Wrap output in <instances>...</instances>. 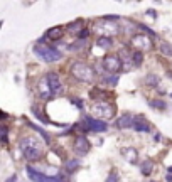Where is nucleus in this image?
I'll return each instance as SVG.
<instances>
[{"mask_svg": "<svg viewBox=\"0 0 172 182\" xmlns=\"http://www.w3.org/2000/svg\"><path fill=\"white\" fill-rule=\"evenodd\" d=\"M19 147L27 160H37L41 157V153H42V147H41V144H39V140L36 137H24L20 140Z\"/></svg>", "mask_w": 172, "mask_h": 182, "instance_id": "1", "label": "nucleus"}, {"mask_svg": "<svg viewBox=\"0 0 172 182\" xmlns=\"http://www.w3.org/2000/svg\"><path fill=\"white\" fill-rule=\"evenodd\" d=\"M71 74L76 78V79L83 81V83H91L96 76L95 69L91 66H88L86 62H81V61L73 62V66H71Z\"/></svg>", "mask_w": 172, "mask_h": 182, "instance_id": "2", "label": "nucleus"}, {"mask_svg": "<svg viewBox=\"0 0 172 182\" xmlns=\"http://www.w3.org/2000/svg\"><path fill=\"white\" fill-rule=\"evenodd\" d=\"M34 54H36L39 59H42L44 62H54V61L63 59V52H61V51H57L56 47L42 46V44H37V46L34 47Z\"/></svg>", "mask_w": 172, "mask_h": 182, "instance_id": "3", "label": "nucleus"}, {"mask_svg": "<svg viewBox=\"0 0 172 182\" xmlns=\"http://www.w3.org/2000/svg\"><path fill=\"white\" fill-rule=\"evenodd\" d=\"M83 126H85V132H96V133H103V132L108 130V123L106 122L96 120L93 116H85Z\"/></svg>", "mask_w": 172, "mask_h": 182, "instance_id": "4", "label": "nucleus"}, {"mask_svg": "<svg viewBox=\"0 0 172 182\" xmlns=\"http://www.w3.org/2000/svg\"><path fill=\"white\" fill-rule=\"evenodd\" d=\"M95 30L100 34V37H110V36L118 34L120 27L116 22H98L95 25Z\"/></svg>", "mask_w": 172, "mask_h": 182, "instance_id": "5", "label": "nucleus"}, {"mask_svg": "<svg viewBox=\"0 0 172 182\" xmlns=\"http://www.w3.org/2000/svg\"><path fill=\"white\" fill-rule=\"evenodd\" d=\"M93 115L101 116V118H111L115 115V106H111L106 101H98L93 105Z\"/></svg>", "mask_w": 172, "mask_h": 182, "instance_id": "6", "label": "nucleus"}, {"mask_svg": "<svg viewBox=\"0 0 172 182\" xmlns=\"http://www.w3.org/2000/svg\"><path fill=\"white\" fill-rule=\"evenodd\" d=\"M25 172H27V175L32 179L34 182H63V179L61 177H47V175H44V174L37 172L36 169H32L30 165H27L25 167Z\"/></svg>", "mask_w": 172, "mask_h": 182, "instance_id": "7", "label": "nucleus"}, {"mask_svg": "<svg viewBox=\"0 0 172 182\" xmlns=\"http://www.w3.org/2000/svg\"><path fill=\"white\" fill-rule=\"evenodd\" d=\"M132 46H133L135 51H150L152 49V41H150V37L149 36H133L132 37Z\"/></svg>", "mask_w": 172, "mask_h": 182, "instance_id": "8", "label": "nucleus"}, {"mask_svg": "<svg viewBox=\"0 0 172 182\" xmlns=\"http://www.w3.org/2000/svg\"><path fill=\"white\" fill-rule=\"evenodd\" d=\"M103 66L108 73H118L122 69V61L116 54H110V56L103 58Z\"/></svg>", "mask_w": 172, "mask_h": 182, "instance_id": "9", "label": "nucleus"}, {"mask_svg": "<svg viewBox=\"0 0 172 182\" xmlns=\"http://www.w3.org/2000/svg\"><path fill=\"white\" fill-rule=\"evenodd\" d=\"M49 83V88H51V91H52V96H59L63 93V84H61V81H59V76H57L56 73H49L47 76H46Z\"/></svg>", "mask_w": 172, "mask_h": 182, "instance_id": "10", "label": "nucleus"}, {"mask_svg": "<svg viewBox=\"0 0 172 182\" xmlns=\"http://www.w3.org/2000/svg\"><path fill=\"white\" fill-rule=\"evenodd\" d=\"M89 148H91V145H89L86 137H78L76 140H74V152L78 155H86V153L89 152Z\"/></svg>", "mask_w": 172, "mask_h": 182, "instance_id": "11", "label": "nucleus"}, {"mask_svg": "<svg viewBox=\"0 0 172 182\" xmlns=\"http://www.w3.org/2000/svg\"><path fill=\"white\" fill-rule=\"evenodd\" d=\"M133 122H135V118L127 113V115H122L115 122V126L116 128H130V126H133Z\"/></svg>", "mask_w": 172, "mask_h": 182, "instance_id": "12", "label": "nucleus"}, {"mask_svg": "<svg viewBox=\"0 0 172 182\" xmlns=\"http://www.w3.org/2000/svg\"><path fill=\"white\" fill-rule=\"evenodd\" d=\"M122 157H125L127 162L135 163L137 159H138V152L135 150L133 147H125V148H122Z\"/></svg>", "mask_w": 172, "mask_h": 182, "instance_id": "13", "label": "nucleus"}, {"mask_svg": "<svg viewBox=\"0 0 172 182\" xmlns=\"http://www.w3.org/2000/svg\"><path fill=\"white\" fill-rule=\"evenodd\" d=\"M64 34V29L61 25H56V27H51V29L46 32V39H51V41H59Z\"/></svg>", "mask_w": 172, "mask_h": 182, "instance_id": "14", "label": "nucleus"}, {"mask_svg": "<svg viewBox=\"0 0 172 182\" xmlns=\"http://www.w3.org/2000/svg\"><path fill=\"white\" fill-rule=\"evenodd\" d=\"M132 128H133L135 132H150V125L147 123L142 116H137V118H135Z\"/></svg>", "mask_w": 172, "mask_h": 182, "instance_id": "15", "label": "nucleus"}, {"mask_svg": "<svg viewBox=\"0 0 172 182\" xmlns=\"http://www.w3.org/2000/svg\"><path fill=\"white\" fill-rule=\"evenodd\" d=\"M39 95H41V98H51V96H52V91H51V88H49V83H47L46 78L39 83Z\"/></svg>", "mask_w": 172, "mask_h": 182, "instance_id": "16", "label": "nucleus"}, {"mask_svg": "<svg viewBox=\"0 0 172 182\" xmlns=\"http://www.w3.org/2000/svg\"><path fill=\"white\" fill-rule=\"evenodd\" d=\"M79 167H81V162H79L78 159H71V160H67V162L64 163V169H66V172H69V174L76 172Z\"/></svg>", "mask_w": 172, "mask_h": 182, "instance_id": "17", "label": "nucleus"}, {"mask_svg": "<svg viewBox=\"0 0 172 182\" xmlns=\"http://www.w3.org/2000/svg\"><path fill=\"white\" fill-rule=\"evenodd\" d=\"M85 27V20H76V22H73V24H69L66 29H67V32H71V34H79L81 32V29Z\"/></svg>", "mask_w": 172, "mask_h": 182, "instance_id": "18", "label": "nucleus"}, {"mask_svg": "<svg viewBox=\"0 0 172 182\" xmlns=\"http://www.w3.org/2000/svg\"><path fill=\"white\" fill-rule=\"evenodd\" d=\"M159 51L162 56H167V58H172V44L167 42V41H162L160 46H159Z\"/></svg>", "mask_w": 172, "mask_h": 182, "instance_id": "19", "label": "nucleus"}, {"mask_svg": "<svg viewBox=\"0 0 172 182\" xmlns=\"http://www.w3.org/2000/svg\"><path fill=\"white\" fill-rule=\"evenodd\" d=\"M111 37H98L96 39V46L101 49H110L111 47Z\"/></svg>", "mask_w": 172, "mask_h": 182, "instance_id": "20", "label": "nucleus"}, {"mask_svg": "<svg viewBox=\"0 0 172 182\" xmlns=\"http://www.w3.org/2000/svg\"><path fill=\"white\" fill-rule=\"evenodd\" d=\"M132 61H133V66H142L143 62V52L142 51H133L132 52Z\"/></svg>", "mask_w": 172, "mask_h": 182, "instance_id": "21", "label": "nucleus"}, {"mask_svg": "<svg viewBox=\"0 0 172 182\" xmlns=\"http://www.w3.org/2000/svg\"><path fill=\"white\" fill-rule=\"evenodd\" d=\"M152 169H153V162H152V160H143L142 165H140V170H142L143 175H149V174L152 172Z\"/></svg>", "mask_w": 172, "mask_h": 182, "instance_id": "22", "label": "nucleus"}, {"mask_svg": "<svg viewBox=\"0 0 172 182\" xmlns=\"http://www.w3.org/2000/svg\"><path fill=\"white\" fill-rule=\"evenodd\" d=\"M86 46V41H81V39H76L74 42H71L67 47H69V51H79V49H83Z\"/></svg>", "mask_w": 172, "mask_h": 182, "instance_id": "23", "label": "nucleus"}, {"mask_svg": "<svg viewBox=\"0 0 172 182\" xmlns=\"http://www.w3.org/2000/svg\"><path fill=\"white\" fill-rule=\"evenodd\" d=\"M149 105L152 106V108H155V110H165V108H167V105H165L164 101H160V100H150Z\"/></svg>", "mask_w": 172, "mask_h": 182, "instance_id": "24", "label": "nucleus"}, {"mask_svg": "<svg viewBox=\"0 0 172 182\" xmlns=\"http://www.w3.org/2000/svg\"><path fill=\"white\" fill-rule=\"evenodd\" d=\"M101 79H103L105 84H110V86H115V84L118 83V76H108V74H106V76H103Z\"/></svg>", "mask_w": 172, "mask_h": 182, "instance_id": "25", "label": "nucleus"}, {"mask_svg": "<svg viewBox=\"0 0 172 182\" xmlns=\"http://www.w3.org/2000/svg\"><path fill=\"white\" fill-rule=\"evenodd\" d=\"M145 83H147L149 86H157V84H159V76H155V74H149V76L145 78Z\"/></svg>", "mask_w": 172, "mask_h": 182, "instance_id": "26", "label": "nucleus"}, {"mask_svg": "<svg viewBox=\"0 0 172 182\" xmlns=\"http://www.w3.org/2000/svg\"><path fill=\"white\" fill-rule=\"evenodd\" d=\"M105 182H120V175L116 170H111V172L108 174V177H106Z\"/></svg>", "mask_w": 172, "mask_h": 182, "instance_id": "27", "label": "nucleus"}, {"mask_svg": "<svg viewBox=\"0 0 172 182\" xmlns=\"http://www.w3.org/2000/svg\"><path fill=\"white\" fill-rule=\"evenodd\" d=\"M29 125H30V126H32V128H34V130H37L39 133L42 135V138H44V140H46V142H47V144H49V142H51V137H49V135L46 133V132H44V130H42V128H41V126H36V125H32V123H29Z\"/></svg>", "mask_w": 172, "mask_h": 182, "instance_id": "28", "label": "nucleus"}, {"mask_svg": "<svg viewBox=\"0 0 172 182\" xmlns=\"http://www.w3.org/2000/svg\"><path fill=\"white\" fill-rule=\"evenodd\" d=\"M88 36H89V30L88 29H83L79 34H78V39H81V41H86L88 39Z\"/></svg>", "mask_w": 172, "mask_h": 182, "instance_id": "29", "label": "nucleus"}, {"mask_svg": "<svg viewBox=\"0 0 172 182\" xmlns=\"http://www.w3.org/2000/svg\"><path fill=\"white\" fill-rule=\"evenodd\" d=\"M138 27H140V29H143V30H145V32H149V34H150L152 37H155V32H153L152 29H149L147 25H143V24H138Z\"/></svg>", "mask_w": 172, "mask_h": 182, "instance_id": "30", "label": "nucleus"}, {"mask_svg": "<svg viewBox=\"0 0 172 182\" xmlns=\"http://www.w3.org/2000/svg\"><path fill=\"white\" fill-rule=\"evenodd\" d=\"M103 20H120V17L118 15H105Z\"/></svg>", "mask_w": 172, "mask_h": 182, "instance_id": "31", "label": "nucleus"}, {"mask_svg": "<svg viewBox=\"0 0 172 182\" xmlns=\"http://www.w3.org/2000/svg\"><path fill=\"white\" fill-rule=\"evenodd\" d=\"M74 105H76L78 108H83V101H81V100H74Z\"/></svg>", "mask_w": 172, "mask_h": 182, "instance_id": "32", "label": "nucleus"}, {"mask_svg": "<svg viewBox=\"0 0 172 182\" xmlns=\"http://www.w3.org/2000/svg\"><path fill=\"white\" fill-rule=\"evenodd\" d=\"M15 181H17V175H10V177H9L5 182H15Z\"/></svg>", "mask_w": 172, "mask_h": 182, "instance_id": "33", "label": "nucleus"}, {"mask_svg": "<svg viewBox=\"0 0 172 182\" xmlns=\"http://www.w3.org/2000/svg\"><path fill=\"white\" fill-rule=\"evenodd\" d=\"M167 172H169V174H172V165L169 167V169H167Z\"/></svg>", "mask_w": 172, "mask_h": 182, "instance_id": "34", "label": "nucleus"}, {"mask_svg": "<svg viewBox=\"0 0 172 182\" xmlns=\"http://www.w3.org/2000/svg\"><path fill=\"white\" fill-rule=\"evenodd\" d=\"M171 96H172V95H171Z\"/></svg>", "mask_w": 172, "mask_h": 182, "instance_id": "35", "label": "nucleus"}]
</instances>
